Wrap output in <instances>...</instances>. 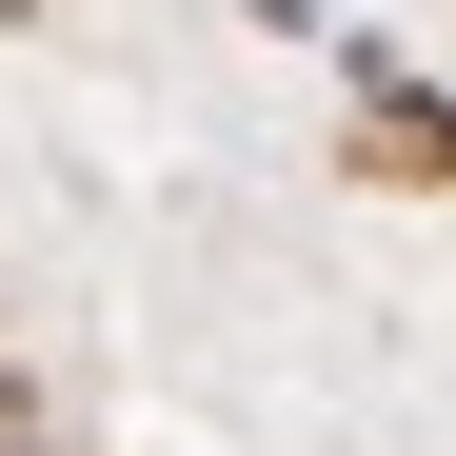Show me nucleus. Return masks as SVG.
Returning a JSON list of instances; mask_svg holds the SVG:
<instances>
[{
	"label": "nucleus",
	"instance_id": "nucleus-1",
	"mask_svg": "<svg viewBox=\"0 0 456 456\" xmlns=\"http://www.w3.org/2000/svg\"><path fill=\"white\" fill-rule=\"evenodd\" d=\"M357 179H456V100L377 40H357Z\"/></svg>",
	"mask_w": 456,
	"mask_h": 456
}]
</instances>
